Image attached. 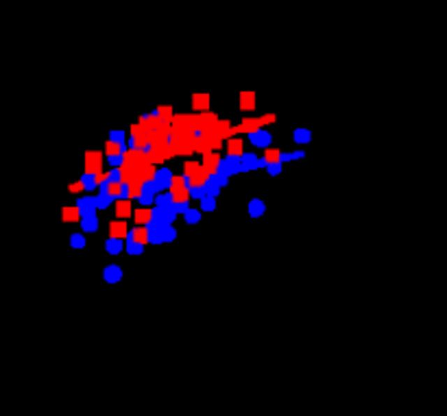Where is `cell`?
Wrapping results in <instances>:
<instances>
[{"label": "cell", "mask_w": 447, "mask_h": 416, "mask_svg": "<svg viewBox=\"0 0 447 416\" xmlns=\"http://www.w3.org/2000/svg\"><path fill=\"white\" fill-rule=\"evenodd\" d=\"M293 140L297 144H310L312 142V131L310 129H295L293 131Z\"/></svg>", "instance_id": "d6a6232c"}, {"label": "cell", "mask_w": 447, "mask_h": 416, "mask_svg": "<svg viewBox=\"0 0 447 416\" xmlns=\"http://www.w3.org/2000/svg\"><path fill=\"white\" fill-rule=\"evenodd\" d=\"M124 240H135V242H140V244H149V240H147V227H133V229H129L127 231V238Z\"/></svg>", "instance_id": "ac0fdd59"}, {"label": "cell", "mask_w": 447, "mask_h": 416, "mask_svg": "<svg viewBox=\"0 0 447 416\" xmlns=\"http://www.w3.org/2000/svg\"><path fill=\"white\" fill-rule=\"evenodd\" d=\"M192 140H194V138H177V140H170V142H168V147L173 149L175 155H186V157H188V155L194 153Z\"/></svg>", "instance_id": "8992f818"}, {"label": "cell", "mask_w": 447, "mask_h": 416, "mask_svg": "<svg viewBox=\"0 0 447 416\" xmlns=\"http://www.w3.org/2000/svg\"><path fill=\"white\" fill-rule=\"evenodd\" d=\"M140 126H142V129H145V131H155L157 129V126H159V118L155 116V114H145V116H140V122H138Z\"/></svg>", "instance_id": "44dd1931"}, {"label": "cell", "mask_w": 447, "mask_h": 416, "mask_svg": "<svg viewBox=\"0 0 447 416\" xmlns=\"http://www.w3.org/2000/svg\"><path fill=\"white\" fill-rule=\"evenodd\" d=\"M203 192H205V196H214V198H217V196L221 194V186H219V177H217V174H210V177L205 179Z\"/></svg>", "instance_id": "7c38bea8"}, {"label": "cell", "mask_w": 447, "mask_h": 416, "mask_svg": "<svg viewBox=\"0 0 447 416\" xmlns=\"http://www.w3.org/2000/svg\"><path fill=\"white\" fill-rule=\"evenodd\" d=\"M306 157V153L303 151H295V153H291V161H297V159H303Z\"/></svg>", "instance_id": "91938a15"}, {"label": "cell", "mask_w": 447, "mask_h": 416, "mask_svg": "<svg viewBox=\"0 0 447 416\" xmlns=\"http://www.w3.org/2000/svg\"><path fill=\"white\" fill-rule=\"evenodd\" d=\"M124 151H127V144H118V142H110V140H107V144H105V155L107 157L122 155Z\"/></svg>", "instance_id": "f546056e"}, {"label": "cell", "mask_w": 447, "mask_h": 416, "mask_svg": "<svg viewBox=\"0 0 447 416\" xmlns=\"http://www.w3.org/2000/svg\"><path fill=\"white\" fill-rule=\"evenodd\" d=\"M256 168H266V159H264V157H258V161H256Z\"/></svg>", "instance_id": "6125c7cd"}, {"label": "cell", "mask_w": 447, "mask_h": 416, "mask_svg": "<svg viewBox=\"0 0 447 416\" xmlns=\"http://www.w3.org/2000/svg\"><path fill=\"white\" fill-rule=\"evenodd\" d=\"M116 203V214H118V218H129L131 216V201H127V198H118Z\"/></svg>", "instance_id": "d4e9b609"}, {"label": "cell", "mask_w": 447, "mask_h": 416, "mask_svg": "<svg viewBox=\"0 0 447 416\" xmlns=\"http://www.w3.org/2000/svg\"><path fill=\"white\" fill-rule=\"evenodd\" d=\"M94 198H96V209H107L114 203V198L107 192H98V196H94Z\"/></svg>", "instance_id": "74e56055"}, {"label": "cell", "mask_w": 447, "mask_h": 416, "mask_svg": "<svg viewBox=\"0 0 447 416\" xmlns=\"http://www.w3.org/2000/svg\"><path fill=\"white\" fill-rule=\"evenodd\" d=\"M79 218H87V216H96V198L94 196H81L77 201Z\"/></svg>", "instance_id": "277c9868"}, {"label": "cell", "mask_w": 447, "mask_h": 416, "mask_svg": "<svg viewBox=\"0 0 447 416\" xmlns=\"http://www.w3.org/2000/svg\"><path fill=\"white\" fill-rule=\"evenodd\" d=\"M219 116L217 114H212V112H201L199 114V133H205L210 131L214 124H217Z\"/></svg>", "instance_id": "8fae6325"}, {"label": "cell", "mask_w": 447, "mask_h": 416, "mask_svg": "<svg viewBox=\"0 0 447 416\" xmlns=\"http://www.w3.org/2000/svg\"><path fill=\"white\" fill-rule=\"evenodd\" d=\"M133 214V221L140 225V227H145L149 221H151V207H140V209H135V211H131Z\"/></svg>", "instance_id": "f1b7e54d"}, {"label": "cell", "mask_w": 447, "mask_h": 416, "mask_svg": "<svg viewBox=\"0 0 447 416\" xmlns=\"http://www.w3.org/2000/svg\"><path fill=\"white\" fill-rule=\"evenodd\" d=\"M256 161H258V157H256L254 153H242V155H240V166H238V172L258 170V168H256Z\"/></svg>", "instance_id": "5bb4252c"}, {"label": "cell", "mask_w": 447, "mask_h": 416, "mask_svg": "<svg viewBox=\"0 0 447 416\" xmlns=\"http://www.w3.org/2000/svg\"><path fill=\"white\" fill-rule=\"evenodd\" d=\"M271 140H273L271 133H268L266 129H262V126L258 131L249 133V142H251L256 149H268V147H271Z\"/></svg>", "instance_id": "52a82bcc"}, {"label": "cell", "mask_w": 447, "mask_h": 416, "mask_svg": "<svg viewBox=\"0 0 447 416\" xmlns=\"http://www.w3.org/2000/svg\"><path fill=\"white\" fill-rule=\"evenodd\" d=\"M184 221H186V225H196L201 221V209H188L186 214H184Z\"/></svg>", "instance_id": "60d3db41"}, {"label": "cell", "mask_w": 447, "mask_h": 416, "mask_svg": "<svg viewBox=\"0 0 447 416\" xmlns=\"http://www.w3.org/2000/svg\"><path fill=\"white\" fill-rule=\"evenodd\" d=\"M229 126H231L229 120H217V124H214V131L221 135V140H229Z\"/></svg>", "instance_id": "d590c367"}, {"label": "cell", "mask_w": 447, "mask_h": 416, "mask_svg": "<svg viewBox=\"0 0 447 416\" xmlns=\"http://www.w3.org/2000/svg\"><path fill=\"white\" fill-rule=\"evenodd\" d=\"M127 231H129V227L124 225L122 221H114V223H110V238L124 240V238H127Z\"/></svg>", "instance_id": "9a60e30c"}, {"label": "cell", "mask_w": 447, "mask_h": 416, "mask_svg": "<svg viewBox=\"0 0 447 416\" xmlns=\"http://www.w3.org/2000/svg\"><path fill=\"white\" fill-rule=\"evenodd\" d=\"M192 107L194 112H210V96L207 94H194L192 96Z\"/></svg>", "instance_id": "603a6c76"}, {"label": "cell", "mask_w": 447, "mask_h": 416, "mask_svg": "<svg viewBox=\"0 0 447 416\" xmlns=\"http://www.w3.org/2000/svg\"><path fill=\"white\" fill-rule=\"evenodd\" d=\"M155 177V166L153 164H142L138 168V179L140 181H151Z\"/></svg>", "instance_id": "836d02e7"}, {"label": "cell", "mask_w": 447, "mask_h": 416, "mask_svg": "<svg viewBox=\"0 0 447 416\" xmlns=\"http://www.w3.org/2000/svg\"><path fill=\"white\" fill-rule=\"evenodd\" d=\"M192 149H194V153H201V155H207V153H214L212 149H210V144H207V140L199 133L194 140H192Z\"/></svg>", "instance_id": "cb8c5ba5"}, {"label": "cell", "mask_w": 447, "mask_h": 416, "mask_svg": "<svg viewBox=\"0 0 447 416\" xmlns=\"http://www.w3.org/2000/svg\"><path fill=\"white\" fill-rule=\"evenodd\" d=\"M85 236L83 233H73V236H70V246L73 248H85Z\"/></svg>", "instance_id": "f6af8a7d"}, {"label": "cell", "mask_w": 447, "mask_h": 416, "mask_svg": "<svg viewBox=\"0 0 447 416\" xmlns=\"http://www.w3.org/2000/svg\"><path fill=\"white\" fill-rule=\"evenodd\" d=\"M107 161H110L114 168H120L122 166V155H112V157H107Z\"/></svg>", "instance_id": "9f6ffc18"}, {"label": "cell", "mask_w": 447, "mask_h": 416, "mask_svg": "<svg viewBox=\"0 0 447 416\" xmlns=\"http://www.w3.org/2000/svg\"><path fill=\"white\" fill-rule=\"evenodd\" d=\"M118 170H120V184H124V186L131 184V181L138 177V170H135V168H131V166H127V164H122Z\"/></svg>", "instance_id": "4316f807"}, {"label": "cell", "mask_w": 447, "mask_h": 416, "mask_svg": "<svg viewBox=\"0 0 447 416\" xmlns=\"http://www.w3.org/2000/svg\"><path fill=\"white\" fill-rule=\"evenodd\" d=\"M219 155L217 153H207L203 155V161H201V170L210 177V174H217V164H219Z\"/></svg>", "instance_id": "30bf717a"}, {"label": "cell", "mask_w": 447, "mask_h": 416, "mask_svg": "<svg viewBox=\"0 0 447 416\" xmlns=\"http://www.w3.org/2000/svg\"><path fill=\"white\" fill-rule=\"evenodd\" d=\"M159 120H170L175 114H173V107L170 105H162V107H157V110L153 112Z\"/></svg>", "instance_id": "b9f144b4"}, {"label": "cell", "mask_w": 447, "mask_h": 416, "mask_svg": "<svg viewBox=\"0 0 447 416\" xmlns=\"http://www.w3.org/2000/svg\"><path fill=\"white\" fill-rule=\"evenodd\" d=\"M81 184H83V190H85V192H92V190H96V188H98V186H96L94 174H89V172L81 174Z\"/></svg>", "instance_id": "ab89813d"}, {"label": "cell", "mask_w": 447, "mask_h": 416, "mask_svg": "<svg viewBox=\"0 0 447 416\" xmlns=\"http://www.w3.org/2000/svg\"><path fill=\"white\" fill-rule=\"evenodd\" d=\"M188 181H186V184H188V188H201L203 184H205V179H207V174L199 168V170H196L194 174H190V177H186Z\"/></svg>", "instance_id": "83f0119b"}, {"label": "cell", "mask_w": 447, "mask_h": 416, "mask_svg": "<svg viewBox=\"0 0 447 416\" xmlns=\"http://www.w3.org/2000/svg\"><path fill=\"white\" fill-rule=\"evenodd\" d=\"M151 218L153 221H157L159 225H173L175 223V218H177V214L170 209V205L168 207H153L151 209Z\"/></svg>", "instance_id": "5b68a950"}, {"label": "cell", "mask_w": 447, "mask_h": 416, "mask_svg": "<svg viewBox=\"0 0 447 416\" xmlns=\"http://www.w3.org/2000/svg\"><path fill=\"white\" fill-rule=\"evenodd\" d=\"M217 177H219V186H221V190H223V188L229 184V179H227V177H223V174H217Z\"/></svg>", "instance_id": "94428289"}, {"label": "cell", "mask_w": 447, "mask_h": 416, "mask_svg": "<svg viewBox=\"0 0 447 416\" xmlns=\"http://www.w3.org/2000/svg\"><path fill=\"white\" fill-rule=\"evenodd\" d=\"M188 196H190V198H203V196H205L203 186H201V188H188Z\"/></svg>", "instance_id": "db71d44e"}, {"label": "cell", "mask_w": 447, "mask_h": 416, "mask_svg": "<svg viewBox=\"0 0 447 416\" xmlns=\"http://www.w3.org/2000/svg\"><path fill=\"white\" fill-rule=\"evenodd\" d=\"M142 192H149V194H157L159 190H157V186H155V181L151 179V181H145V184H142Z\"/></svg>", "instance_id": "816d5d0a"}, {"label": "cell", "mask_w": 447, "mask_h": 416, "mask_svg": "<svg viewBox=\"0 0 447 416\" xmlns=\"http://www.w3.org/2000/svg\"><path fill=\"white\" fill-rule=\"evenodd\" d=\"M236 129H238V135L240 133H254V131H258L260 129V120L258 118H244L238 126H236Z\"/></svg>", "instance_id": "e0dca14e"}, {"label": "cell", "mask_w": 447, "mask_h": 416, "mask_svg": "<svg viewBox=\"0 0 447 416\" xmlns=\"http://www.w3.org/2000/svg\"><path fill=\"white\" fill-rule=\"evenodd\" d=\"M201 168V164H199V161H186V164H184V177H190V174H194L196 170H199Z\"/></svg>", "instance_id": "c3c4849f"}, {"label": "cell", "mask_w": 447, "mask_h": 416, "mask_svg": "<svg viewBox=\"0 0 447 416\" xmlns=\"http://www.w3.org/2000/svg\"><path fill=\"white\" fill-rule=\"evenodd\" d=\"M177 240V229L173 227V225H164V229H162V242L164 244H170V242H175Z\"/></svg>", "instance_id": "f35d334b"}, {"label": "cell", "mask_w": 447, "mask_h": 416, "mask_svg": "<svg viewBox=\"0 0 447 416\" xmlns=\"http://www.w3.org/2000/svg\"><path fill=\"white\" fill-rule=\"evenodd\" d=\"M170 209L179 216V214H186L188 209H190V201H182V203H170Z\"/></svg>", "instance_id": "bcb514c9"}, {"label": "cell", "mask_w": 447, "mask_h": 416, "mask_svg": "<svg viewBox=\"0 0 447 416\" xmlns=\"http://www.w3.org/2000/svg\"><path fill=\"white\" fill-rule=\"evenodd\" d=\"M85 172H89V174L103 172V153H98V151L85 153Z\"/></svg>", "instance_id": "3957f363"}, {"label": "cell", "mask_w": 447, "mask_h": 416, "mask_svg": "<svg viewBox=\"0 0 447 416\" xmlns=\"http://www.w3.org/2000/svg\"><path fill=\"white\" fill-rule=\"evenodd\" d=\"M173 201H170V194L168 192H162V194H155L153 196V205H157V207H168Z\"/></svg>", "instance_id": "7bdbcfd3"}, {"label": "cell", "mask_w": 447, "mask_h": 416, "mask_svg": "<svg viewBox=\"0 0 447 416\" xmlns=\"http://www.w3.org/2000/svg\"><path fill=\"white\" fill-rule=\"evenodd\" d=\"M247 211L251 218H260V216H264V211H266V203L262 201V198H251L247 205Z\"/></svg>", "instance_id": "4fadbf2b"}, {"label": "cell", "mask_w": 447, "mask_h": 416, "mask_svg": "<svg viewBox=\"0 0 447 416\" xmlns=\"http://www.w3.org/2000/svg\"><path fill=\"white\" fill-rule=\"evenodd\" d=\"M124 140H127V133H124V131H112L110 133V142H118V144H124Z\"/></svg>", "instance_id": "f5cc1de1"}, {"label": "cell", "mask_w": 447, "mask_h": 416, "mask_svg": "<svg viewBox=\"0 0 447 416\" xmlns=\"http://www.w3.org/2000/svg\"><path fill=\"white\" fill-rule=\"evenodd\" d=\"M279 155H281L279 149H266V155H264L266 164H273V161H279Z\"/></svg>", "instance_id": "7dc6e473"}, {"label": "cell", "mask_w": 447, "mask_h": 416, "mask_svg": "<svg viewBox=\"0 0 447 416\" xmlns=\"http://www.w3.org/2000/svg\"><path fill=\"white\" fill-rule=\"evenodd\" d=\"M124 251H127L131 258L133 255H142V253H145V244H140L135 240H127V242H124Z\"/></svg>", "instance_id": "e575fe53"}, {"label": "cell", "mask_w": 447, "mask_h": 416, "mask_svg": "<svg viewBox=\"0 0 447 416\" xmlns=\"http://www.w3.org/2000/svg\"><path fill=\"white\" fill-rule=\"evenodd\" d=\"M138 203H140V207H151V205H153V194L142 192V194L138 196Z\"/></svg>", "instance_id": "681fc988"}, {"label": "cell", "mask_w": 447, "mask_h": 416, "mask_svg": "<svg viewBox=\"0 0 447 416\" xmlns=\"http://www.w3.org/2000/svg\"><path fill=\"white\" fill-rule=\"evenodd\" d=\"M168 194H170V201H173V203L190 201V196H188V188H186V186H175V188H168Z\"/></svg>", "instance_id": "d6986e66"}, {"label": "cell", "mask_w": 447, "mask_h": 416, "mask_svg": "<svg viewBox=\"0 0 447 416\" xmlns=\"http://www.w3.org/2000/svg\"><path fill=\"white\" fill-rule=\"evenodd\" d=\"M258 120H260V126H262V124H273L277 118H275V114H266V116H262V118H258Z\"/></svg>", "instance_id": "6f0895ef"}, {"label": "cell", "mask_w": 447, "mask_h": 416, "mask_svg": "<svg viewBox=\"0 0 447 416\" xmlns=\"http://www.w3.org/2000/svg\"><path fill=\"white\" fill-rule=\"evenodd\" d=\"M103 279L107 281V283H120L122 281V268L118 266V264H110V266H105V270H103Z\"/></svg>", "instance_id": "9c48e42d"}, {"label": "cell", "mask_w": 447, "mask_h": 416, "mask_svg": "<svg viewBox=\"0 0 447 416\" xmlns=\"http://www.w3.org/2000/svg\"><path fill=\"white\" fill-rule=\"evenodd\" d=\"M227 153H229V155H238V157L244 153V149H242V140H240L238 135L229 138V142H227Z\"/></svg>", "instance_id": "4dcf8cb0"}, {"label": "cell", "mask_w": 447, "mask_h": 416, "mask_svg": "<svg viewBox=\"0 0 447 416\" xmlns=\"http://www.w3.org/2000/svg\"><path fill=\"white\" fill-rule=\"evenodd\" d=\"M124 190H127V186H124V184H114V181H107V184H105V192L110 194L114 201L124 198Z\"/></svg>", "instance_id": "2e32d148"}, {"label": "cell", "mask_w": 447, "mask_h": 416, "mask_svg": "<svg viewBox=\"0 0 447 416\" xmlns=\"http://www.w3.org/2000/svg\"><path fill=\"white\" fill-rule=\"evenodd\" d=\"M201 201V211H214L217 209V198L214 196H203V198H199Z\"/></svg>", "instance_id": "ee69618b"}, {"label": "cell", "mask_w": 447, "mask_h": 416, "mask_svg": "<svg viewBox=\"0 0 447 416\" xmlns=\"http://www.w3.org/2000/svg\"><path fill=\"white\" fill-rule=\"evenodd\" d=\"M107 181H114V184H120V170H118V168H112L110 172H107Z\"/></svg>", "instance_id": "11a10c76"}, {"label": "cell", "mask_w": 447, "mask_h": 416, "mask_svg": "<svg viewBox=\"0 0 447 416\" xmlns=\"http://www.w3.org/2000/svg\"><path fill=\"white\" fill-rule=\"evenodd\" d=\"M281 166H284V164H279V161H273V164H266V172L271 174V177H277V174H281Z\"/></svg>", "instance_id": "f907efd6"}, {"label": "cell", "mask_w": 447, "mask_h": 416, "mask_svg": "<svg viewBox=\"0 0 447 416\" xmlns=\"http://www.w3.org/2000/svg\"><path fill=\"white\" fill-rule=\"evenodd\" d=\"M238 166H240V157L238 155H227L223 159H219L217 164V174H223V177H234L238 174Z\"/></svg>", "instance_id": "6da1fadb"}, {"label": "cell", "mask_w": 447, "mask_h": 416, "mask_svg": "<svg viewBox=\"0 0 447 416\" xmlns=\"http://www.w3.org/2000/svg\"><path fill=\"white\" fill-rule=\"evenodd\" d=\"M68 192H73V194L83 192V184H81V181H77V184H70V186H68Z\"/></svg>", "instance_id": "680465c9"}, {"label": "cell", "mask_w": 447, "mask_h": 416, "mask_svg": "<svg viewBox=\"0 0 447 416\" xmlns=\"http://www.w3.org/2000/svg\"><path fill=\"white\" fill-rule=\"evenodd\" d=\"M105 251L110 253V255H118V253L124 251V240H118V238H107L105 242Z\"/></svg>", "instance_id": "484cf974"}, {"label": "cell", "mask_w": 447, "mask_h": 416, "mask_svg": "<svg viewBox=\"0 0 447 416\" xmlns=\"http://www.w3.org/2000/svg\"><path fill=\"white\" fill-rule=\"evenodd\" d=\"M238 101H240V110H242V112L256 110V94H254V92H240Z\"/></svg>", "instance_id": "7402d4cb"}, {"label": "cell", "mask_w": 447, "mask_h": 416, "mask_svg": "<svg viewBox=\"0 0 447 416\" xmlns=\"http://www.w3.org/2000/svg\"><path fill=\"white\" fill-rule=\"evenodd\" d=\"M170 177H173V172H170L168 168H155V177H153V181H155V186H157V190H159V192H168Z\"/></svg>", "instance_id": "ba28073f"}, {"label": "cell", "mask_w": 447, "mask_h": 416, "mask_svg": "<svg viewBox=\"0 0 447 416\" xmlns=\"http://www.w3.org/2000/svg\"><path fill=\"white\" fill-rule=\"evenodd\" d=\"M61 221H64V223H77V221H79L77 207H64V209H61Z\"/></svg>", "instance_id": "8d00e7d4"}, {"label": "cell", "mask_w": 447, "mask_h": 416, "mask_svg": "<svg viewBox=\"0 0 447 416\" xmlns=\"http://www.w3.org/2000/svg\"><path fill=\"white\" fill-rule=\"evenodd\" d=\"M142 184H145V181H140L138 177L131 181V184H127V190H124V198H127V201H133V198H138L142 194Z\"/></svg>", "instance_id": "ffe728a7"}, {"label": "cell", "mask_w": 447, "mask_h": 416, "mask_svg": "<svg viewBox=\"0 0 447 416\" xmlns=\"http://www.w3.org/2000/svg\"><path fill=\"white\" fill-rule=\"evenodd\" d=\"M122 164H127V166H131V168H140L142 164H151L149 161V157L142 153V151H135V149H127L122 153Z\"/></svg>", "instance_id": "7a4b0ae2"}, {"label": "cell", "mask_w": 447, "mask_h": 416, "mask_svg": "<svg viewBox=\"0 0 447 416\" xmlns=\"http://www.w3.org/2000/svg\"><path fill=\"white\" fill-rule=\"evenodd\" d=\"M98 229V218L96 216H87V218H81V231L83 233H94Z\"/></svg>", "instance_id": "1f68e13d"}]
</instances>
